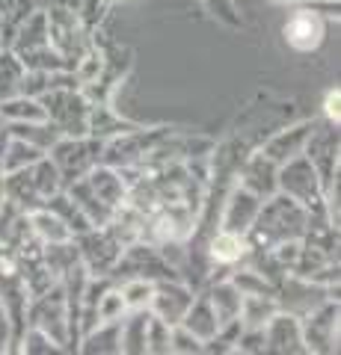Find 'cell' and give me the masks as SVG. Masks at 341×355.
I'll return each mask as SVG.
<instances>
[{
	"label": "cell",
	"instance_id": "2",
	"mask_svg": "<svg viewBox=\"0 0 341 355\" xmlns=\"http://www.w3.org/2000/svg\"><path fill=\"white\" fill-rule=\"evenodd\" d=\"M326 113L333 116V119H338V92H333L326 98Z\"/></svg>",
	"mask_w": 341,
	"mask_h": 355
},
{
	"label": "cell",
	"instance_id": "1",
	"mask_svg": "<svg viewBox=\"0 0 341 355\" xmlns=\"http://www.w3.org/2000/svg\"><path fill=\"white\" fill-rule=\"evenodd\" d=\"M238 243L235 240H228V237H223V240H219L217 243V246H214V254H219V258H235V254H238Z\"/></svg>",
	"mask_w": 341,
	"mask_h": 355
}]
</instances>
